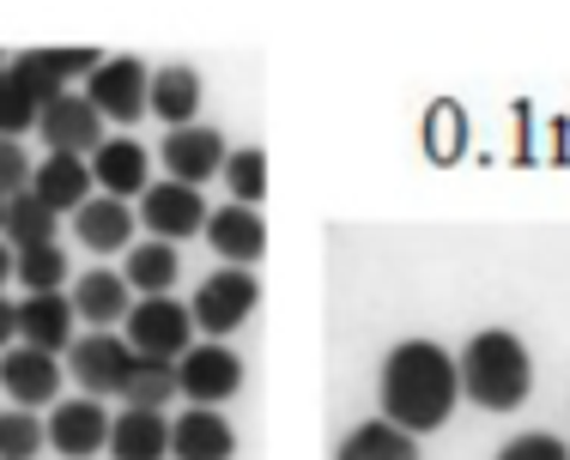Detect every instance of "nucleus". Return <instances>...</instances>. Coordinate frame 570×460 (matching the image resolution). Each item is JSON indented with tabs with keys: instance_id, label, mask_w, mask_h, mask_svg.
<instances>
[{
	"instance_id": "1",
	"label": "nucleus",
	"mask_w": 570,
	"mask_h": 460,
	"mask_svg": "<svg viewBox=\"0 0 570 460\" xmlns=\"http://www.w3.org/2000/svg\"><path fill=\"white\" fill-rule=\"evenodd\" d=\"M455 400H461V370L438 340H401L383 358V418L401 424L406 437L443 430Z\"/></svg>"
},
{
	"instance_id": "2",
	"label": "nucleus",
	"mask_w": 570,
	"mask_h": 460,
	"mask_svg": "<svg viewBox=\"0 0 570 460\" xmlns=\"http://www.w3.org/2000/svg\"><path fill=\"white\" fill-rule=\"evenodd\" d=\"M455 370H461V394L473 406H485V412H515V406L534 394V358H528V346L510 328L473 333L461 346Z\"/></svg>"
},
{
	"instance_id": "3",
	"label": "nucleus",
	"mask_w": 570,
	"mask_h": 460,
	"mask_svg": "<svg viewBox=\"0 0 570 460\" xmlns=\"http://www.w3.org/2000/svg\"><path fill=\"white\" fill-rule=\"evenodd\" d=\"M255 303H262V286H255L249 267H219V273H207L195 286L188 321H195L200 333H213V340H225V333H237L243 321L255 316Z\"/></svg>"
},
{
	"instance_id": "4",
	"label": "nucleus",
	"mask_w": 570,
	"mask_h": 460,
	"mask_svg": "<svg viewBox=\"0 0 570 460\" xmlns=\"http://www.w3.org/2000/svg\"><path fill=\"white\" fill-rule=\"evenodd\" d=\"M134 363H140V351L128 340H116V333H86V340L67 346V370H73V382L86 388L91 400H121Z\"/></svg>"
},
{
	"instance_id": "5",
	"label": "nucleus",
	"mask_w": 570,
	"mask_h": 460,
	"mask_svg": "<svg viewBox=\"0 0 570 460\" xmlns=\"http://www.w3.org/2000/svg\"><path fill=\"white\" fill-rule=\"evenodd\" d=\"M91 61H104L98 49H24V56L7 61V73L24 86V98L37 110H49L56 98H67L73 79H91Z\"/></svg>"
},
{
	"instance_id": "6",
	"label": "nucleus",
	"mask_w": 570,
	"mask_h": 460,
	"mask_svg": "<svg viewBox=\"0 0 570 460\" xmlns=\"http://www.w3.org/2000/svg\"><path fill=\"white\" fill-rule=\"evenodd\" d=\"M146 86H153V67L140 56H110L91 67L86 79V103L104 121H140L146 116Z\"/></svg>"
},
{
	"instance_id": "7",
	"label": "nucleus",
	"mask_w": 570,
	"mask_h": 460,
	"mask_svg": "<svg viewBox=\"0 0 570 460\" xmlns=\"http://www.w3.org/2000/svg\"><path fill=\"white\" fill-rule=\"evenodd\" d=\"M243 388V358L237 351H225L219 340L207 346H188L183 358H176V394L195 400V406H219Z\"/></svg>"
},
{
	"instance_id": "8",
	"label": "nucleus",
	"mask_w": 570,
	"mask_h": 460,
	"mask_svg": "<svg viewBox=\"0 0 570 460\" xmlns=\"http://www.w3.org/2000/svg\"><path fill=\"white\" fill-rule=\"evenodd\" d=\"M188 303H176V297H146V303L128 309V346L140 351V358H158V363H176L188 351Z\"/></svg>"
},
{
	"instance_id": "9",
	"label": "nucleus",
	"mask_w": 570,
	"mask_h": 460,
	"mask_svg": "<svg viewBox=\"0 0 570 460\" xmlns=\"http://www.w3.org/2000/svg\"><path fill=\"white\" fill-rule=\"evenodd\" d=\"M140 224L153 230V242H183L195 230H207V207H200V188H183V182H153L140 194Z\"/></svg>"
},
{
	"instance_id": "10",
	"label": "nucleus",
	"mask_w": 570,
	"mask_h": 460,
	"mask_svg": "<svg viewBox=\"0 0 570 460\" xmlns=\"http://www.w3.org/2000/svg\"><path fill=\"white\" fill-rule=\"evenodd\" d=\"M49 449L67 454V460H91L98 449H110V412H104V400H61L56 412H49L43 424Z\"/></svg>"
},
{
	"instance_id": "11",
	"label": "nucleus",
	"mask_w": 570,
	"mask_h": 460,
	"mask_svg": "<svg viewBox=\"0 0 570 460\" xmlns=\"http://www.w3.org/2000/svg\"><path fill=\"white\" fill-rule=\"evenodd\" d=\"M158 158H165V170H170V182H183V188H200L207 176H219L225 170V133L219 128H170L165 133V146H158Z\"/></svg>"
},
{
	"instance_id": "12",
	"label": "nucleus",
	"mask_w": 570,
	"mask_h": 460,
	"mask_svg": "<svg viewBox=\"0 0 570 460\" xmlns=\"http://www.w3.org/2000/svg\"><path fill=\"white\" fill-rule=\"evenodd\" d=\"M37 128H43V146L56 158H86V152H98V146H104V116L86 103V91H67V98H56Z\"/></svg>"
},
{
	"instance_id": "13",
	"label": "nucleus",
	"mask_w": 570,
	"mask_h": 460,
	"mask_svg": "<svg viewBox=\"0 0 570 460\" xmlns=\"http://www.w3.org/2000/svg\"><path fill=\"white\" fill-rule=\"evenodd\" d=\"M237 454V430L219 406H188L170 418V460H230Z\"/></svg>"
},
{
	"instance_id": "14",
	"label": "nucleus",
	"mask_w": 570,
	"mask_h": 460,
	"mask_svg": "<svg viewBox=\"0 0 570 460\" xmlns=\"http://www.w3.org/2000/svg\"><path fill=\"white\" fill-rule=\"evenodd\" d=\"M207 242H213V254H225V267H249L267 254V224L255 207H237V200H230V207L207 212Z\"/></svg>"
},
{
	"instance_id": "15",
	"label": "nucleus",
	"mask_w": 570,
	"mask_h": 460,
	"mask_svg": "<svg viewBox=\"0 0 570 460\" xmlns=\"http://www.w3.org/2000/svg\"><path fill=\"white\" fill-rule=\"evenodd\" d=\"M67 303H73V316H79V321H91L98 333H110L116 321H128L134 291H128V279H121V273H104V267H91V273H79V279H73Z\"/></svg>"
},
{
	"instance_id": "16",
	"label": "nucleus",
	"mask_w": 570,
	"mask_h": 460,
	"mask_svg": "<svg viewBox=\"0 0 570 460\" xmlns=\"http://www.w3.org/2000/svg\"><path fill=\"white\" fill-rule=\"evenodd\" d=\"M0 388H7L12 400L31 412V406L56 400L61 394V363L49 358V351H31V346H12L7 358H0Z\"/></svg>"
},
{
	"instance_id": "17",
	"label": "nucleus",
	"mask_w": 570,
	"mask_h": 460,
	"mask_svg": "<svg viewBox=\"0 0 570 460\" xmlns=\"http://www.w3.org/2000/svg\"><path fill=\"white\" fill-rule=\"evenodd\" d=\"M110 460H170V418L153 406H128L110 418Z\"/></svg>"
},
{
	"instance_id": "18",
	"label": "nucleus",
	"mask_w": 570,
	"mask_h": 460,
	"mask_svg": "<svg viewBox=\"0 0 570 460\" xmlns=\"http://www.w3.org/2000/svg\"><path fill=\"white\" fill-rule=\"evenodd\" d=\"M73 303H67L61 291H49V297H24L19 303V346H31V351H67L73 346Z\"/></svg>"
},
{
	"instance_id": "19",
	"label": "nucleus",
	"mask_w": 570,
	"mask_h": 460,
	"mask_svg": "<svg viewBox=\"0 0 570 460\" xmlns=\"http://www.w3.org/2000/svg\"><path fill=\"white\" fill-rule=\"evenodd\" d=\"M146 146L140 140H128V133H116V140H104L98 152H91V176H98V188L110 200H128V194H146Z\"/></svg>"
},
{
	"instance_id": "20",
	"label": "nucleus",
	"mask_w": 570,
	"mask_h": 460,
	"mask_svg": "<svg viewBox=\"0 0 570 460\" xmlns=\"http://www.w3.org/2000/svg\"><path fill=\"white\" fill-rule=\"evenodd\" d=\"M200 110V73L195 67H153V86H146V116L170 121V128H195Z\"/></svg>"
},
{
	"instance_id": "21",
	"label": "nucleus",
	"mask_w": 570,
	"mask_h": 460,
	"mask_svg": "<svg viewBox=\"0 0 570 460\" xmlns=\"http://www.w3.org/2000/svg\"><path fill=\"white\" fill-rule=\"evenodd\" d=\"M31 194L43 200L49 212H79L91 200V164L86 158H43V164L31 170Z\"/></svg>"
},
{
	"instance_id": "22",
	"label": "nucleus",
	"mask_w": 570,
	"mask_h": 460,
	"mask_svg": "<svg viewBox=\"0 0 570 460\" xmlns=\"http://www.w3.org/2000/svg\"><path fill=\"white\" fill-rule=\"evenodd\" d=\"M73 237L86 242L91 254H121L134 242V207H121L110 194L86 200V207L73 212Z\"/></svg>"
},
{
	"instance_id": "23",
	"label": "nucleus",
	"mask_w": 570,
	"mask_h": 460,
	"mask_svg": "<svg viewBox=\"0 0 570 460\" xmlns=\"http://www.w3.org/2000/svg\"><path fill=\"white\" fill-rule=\"evenodd\" d=\"M334 460H419V437H406L401 424H389V418H371V424H358L341 442Z\"/></svg>"
},
{
	"instance_id": "24",
	"label": "nucleus",
	"mask_w": 570,
	"mask_h": 460,
	"mask_svg": "<svg viewBox=\"0 0 570 460\" xmlns=\"http://www.w3.org/2000/svg\"><path fill=\"white\" fill-rule=\"evenodd\" d=\"M176 273H183V261H176L170 242H140V249L121 261V279H128V291H140V297H170Z\"/></svg>"
},
{
	"instance_id": "25",
	"label": "nucleus",
	"mask_w": 570,
	"mask_h": 460,
	"mask_svg": "<svg viewBox=\"0 0 570 460\" xmlns=\"http://www.w3.org/2000/svg\"><path fill=\"white\" fill-rule=\"evenodd\" d=\"M0 237H7V249H12V254L43 249V242H56V212H49L43 200H37L31 188H24V194H12V200H7V230H0Z\"/></svg>"
},
{
	"instance_id": "26",
	"label": "nucleus",
	"mask_w": 570,
	"mask_h": 460,
	"mask_svg": "<svg viewBox=\"0 0 570 460\" xmlns=\"http://www.w3.org/2000/svg\"><path fill=\"white\" fill-rule=\"evenodd\" d=\"M12 279L24 286V297H49V291H61V286H67V254H61V242H43V249L12 254Z\"/></svg>"
},
{
	"instance_id": "27",
	"label": "nucleus",
	"mask_w": 570,
	"mask_h": 460,
	"mask_svg": "<svg viewBox=\"0 0 570 460\" xmlns=\"http://www.w3.org/2000/svg\"><path fill=\"white\" fill-rule=\"evenodd\" d=\"M121 400L128 406H153V412H165V400H176V363H158V358H140L128 376V388H121Z\"/></svg>"
},
{
	"instance_id": "28",
	"label": "nucleus",
	"mask_w": 570,
	"mask_h": 460,
	"mask_svg": "<svg viewBox=\"0 0 570 460\" xmlns=\"http://www.w3.org/2000/svg\"><path fill=\"white\" fill-rule=\"evenodd\" d=\"M225 182H230V200H237V207H262L267 200V152H255V146L230 152L225 158Z\"/></svg>"
},
{
	"instance_id": "29",
	"label": "nucleus",
	"mask_w": 570,
	"mask_h": 460,
	"mask_svg": "<svg viewBox=\"0 0 570 460\" xmlns=\"http://www.w3.org/2000/svg\"><path fill=\"white\" fill-rule=\"evenodd\" d=\"M43 449V418L24 412V406H7L0 412V460H37Z\"/></svg>"
},
{
	"instance_id": "30",
	"label": "nucleus",
	"mask_w": 570,
	"mask_h": 460,
	"mask_svg": "<svg viewBox=\"0 0 570 460\" xmlns=\"http://www.w3.org/2000/svg\"><path fill=\"white\" fill-rule=\"evenodd\" d=\"M43 110H37L31 98H24V86L12 73H0V140H19L24 128H37Z\"/></svg>"
},
{
	"instance_id": "31",
	"label": "nucleus",
	"mask_w": 570,
	"mask_h": 460,
	"mask_svg": "<svg viewBox=\"0 0 570 460\" xmlns=\"http://www.w3.org/2000/svg\"><path fill=\"white\" fill-rule=\"evenodd\" d=\"M498 460H570V449L552 430H528V437H510L504 449H498Z\"/></svg>"
},
{
	"instance_id": "32",
	"label": "nucleus",
	"mask_w": 570,
	"mask_h": 460,
	"mask_svg": "<svg viewBox=\"0 0 570 460\" xmlns=\"http://www.w3.org/2000/svg\"><path fill=\"white\" fill-rule=\"evenodd\" d=\"M31 158H24V146L19 140H0V194H24V188H31Z\"/></svg>"
},
{
	"instance_id": "33",
	"label": "nucleus",
	"mask_w": 570,
	"mask_h": 460,
	"mask_svg": "<svg viewBox=\"0 0 570 460\" xmlns=\"http://www.w3.org/2000/svg\"><path fill=\"white\" fill-rule=\"evenodd\" d=\"M12 340H19V303H7V297H0V351H7Z\"/></svg>"
},
{
	"instance_id": "34",
	"label": "nucleus",
	"mask_w": 570,
	"mask_h": 460,
	"mask_svg": "<svg viewBox=\"0 0 570 460\" xmlns=\"http://www.w3.org/2000/svg\"><path fill=\"white\" fill-rule=\"evenodd\" d=\"M7 279H12V249L0 242V286H7Z\"/></svg>"
},
{
	"instance_id": "35",
	"label": "nucleus",
	"mask_w": 570,
	"mask_h": 460,
	"mask_svg": "<svg viewBox=\"0 0 570 460\" xmlns=\"http://www.w3.org/2000/svg\"><path fill=\"white\" fill-rule=\"evenodd\" d=\"M0 230H7V194H0Z\"/></svg>"
},
{
	"instance_id": "36",
	"label": "nucleus",
	"mask_w": 570,
	"mask_h": 460,
	"mask_svg": "<svg viewBox=\"0 0 570 460\" xmlns=\"http://www.w3.org/2000/svg\"><path fill=\"white\" fill-rule=\"evenodd\" d=\"M0 61H7V56H0ZM0 73H7V67H0Z\"/></svg>"
}]
</instances>
